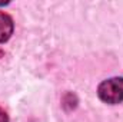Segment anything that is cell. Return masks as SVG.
I'll use <instances>...</instances> for the list:
<instances>
[{
	"instance_id": "3957f363",
	"label": "cell",
	"mask_w": 123,
	"mask_h": 122,
	"mask_svg": "<svg viewBox=\"0 0 123 122\" xmlns=\"http://www.w3.org/2000/svg\"><path fill=\"white\" fill-rule=\"evenodd\" d=\"M0 122H9V116L3 109H0Z\"/></svg>"
},
{
	"instance_id": "6da1fadb",
	"label": "cell",
	"mask_w": 123,
	"mask_h": 122,
	"mask_svg": "<svg viewBox=\"0 0 123 122\" xmlns=\"http://www.w3.org/2000/svg\"><path fill=\"white\" fill-rule=\"evenodd\" d=\"M97 95L100 101L109 105L123 102V78H110L103 81L97 88Z\"/></svg>"
},
{
	"instance_id": "7a4b0ae2",
	"label": "cell",
	"mask_w": 123,
	"mask_h": 122,
	"mask_svg": "<svg viewBox=\"0 0 123 122\" xmlns=\"http://www.w3.org/2000/svg\"><path fill=\"white\" fill-rule=\"evenodd\" d=\"M13 29H14L13 19L7 13L0 12V43L7 42L10 39V36L13 34Z\"/></svg>"
}]
</instances>
